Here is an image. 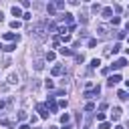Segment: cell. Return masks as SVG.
Masks as SVG:
<instances>
[{"label":"cell","instance_id":"6da1fadb","mask_svg":"<svg viewBox=\"0 0 129 129\" xmlns=\"http://www.w3.org/2000/svg\"><path fill=\"white\" fill-rule=\"evenodd\" d=\"M30 32H32V34H34L36 38H40V40H42V38L46 36V32H48V30H46L44 26H40V24H38V26H34V28L30 30Z\"/></svg>","mask_w":129,"mask_h":129},{"label":"cell","instance_id":"7a4b0ae2","mask_svg":"<svg viewBox=\"0 0 129 129\" xmlns=\"http://www.w3.org/2000/svg\"><path fill=\"white\" fill-rule=\"evenodd\" d=\"M6 83H8V85H18V73H8Z\"/></svg>","mask_w":129,"mask_h":129},{"label":"cell","instance_id":"3957f363","mask_svg":"<svg viewBox=\"0 0 129 129\" xmlns=\"http://www.w3.org/2000/svg\"><path fill=\"white\" fill-rule=\"evenodd\" d=\"M99 93H101V87L97 85V87H95L93 91H85V99H93V97H97Z\"/></svg>","mask_w":129,"mask_h":129},{"label":"cell","instance_id":"277c9868","mask_svg":"<svg viewBox=\"0 0 129 129\" xmlns=\"http://www.w3.org/2000/svg\"><path fill=\"white\" fill-rule=\"evenodd\" d=\"M101 16H103V18H107V20H109V18H113V8H111V6L103 8V10H101Z\"/></svg>","mask_w":129,"mask_h":129},{"label":"cell","instance_id":"5b68a950","mask_svg":"<svg viewBox=\"0 0 129 129\" xmlns=\"http://www.w3.org/2000/svg\"><path fill=\"white\" fill-rule=\"evenodd\" d=\"M125 64H127V60H125V58H119V60H115V62L111 64V69H115V71H117V69H123Z\"/></svg>","mask_w":129,"mask_h":129},{"label":"cell","instance_id":"8992f818","mask_svg":"<svg viewBox=\"0 0 129 129\" xmlns=\"http://www.w3.org/2000/svg\"><path fill=\"white\" fill-rule=\"evenodd\" d=\"M36 109H38V113H40V117H42V119H46V117L50 115V113H48V109H46V105H38Z\"/></svg>","mask_w":129,"mask_h":129},{"label":"cell","instance_id":"52a82bcc","mask_svg":"<svg viewBox=\"0 0 129 129\" xmlns=\"http://www.w3.org/2000/svg\"><path fill=\"white\" fill-rule=\"evenodd\" d=\"M60 20H62V22H67V24H69V26H73V14H71V12H64V14H62V18H60Z\"/></svg>","mask_w":129,"mask_h":129},{"label":"cell","instance_id":"ba28073f","mask_svg":"<svg viewBox=\"0 0 129 129\" xmlns=\"http://www.w3.org/2000/svg\"><path fill=\"white\" fill-rule=\"evenodd\" d=\"M58 52H60L62 56H71V54H73V48H69V46H58Z\"/></svg>","mask_w":129,"mask_h":129},{"label":"cell","instance_id":"9c48e42d","mask_svg":"<svg viewBox=\"0 0 129 129\" xmlns=\"http://www.w3.org/2000/svg\"><path fill=\"white\" fill-rule=\"evenodd\" d=\"M119 117H121V109H119V107H113V111H111V119H113V121H119Z\"/></svg>","mask_w":129,"mask_h":129},{"label":"cell","instance_id":"30bf717a","mask_svg":"<svg viewBox=\"0 0 129 129\" xmlns=\"http://www.w3.org/2000/svg\"><path fill=\"white\" fill-rule=\"evenodd\" d=\"M50 73H52V75H54V77H58V75H62V73H64V69H62V67H60V64H54V67H52V71H50Z\"/></svg>","mask_w":129,"mask_h":129},{"label":"cell","instance_id":"8fae6325","mask_svg":"<svg viewBox=\"0 0 129 129\" xmlns=\"http://www.w3.org/2000/svg\"><path fill=\"white\" fill-rule=\"evenodd\" d=\"M119 81H121V77H119V75H113V77H109V81H107V85H109V87H113V85H117Z\"/></svg>","mask_w":129,"mask_h":129},{"label":"cell","instance_id":"7c38bea8","mask_svg":"<svg viewBox=\"0 0 129 129\" xmlns=\"http://www.w3.org/2000/svg\"><path fill=\"white\" fill-rule=\"evenodd\" d=\"M48 107H50V113H56V109H58V105L54 103V97H48Z\"/></svg>","mask_w":129,"mask_h":129},{"label":"cell","instance_id":"4fadbf2b","mask_svg":"<svg viewBox=\"0 0 129 129\" xmlns=\"http://www.w3.org/2000/svg\"><path fill=\"white\" fill-rule=\"evenodd\" d=\"M2 38H4V40H18V34H14V32H4Z\"/></svg>","mask_w":129,"mask_h":129},{"label":"cell","instance_id":"5bb4252c","mask_svg":"<svg viewBox=\"0 0 129 129\" xmlns=\"http://www.w3.org/2000/svg\"><path fill=\"white\" fill-rule=\"evenodd\" d=\"M42 69H44V60L36 58V60H34V71H42Z\"/></svg>","mask_w":129,"mask_h":129},{"label":"cell","instance_id":"9a60e30c","mask_svg":"<svg viewBox=\"0 0 129 129\" xmlns=\"http://www.w3.org/2000/svg\"><path fill=\"white\" fill-rule=\"evenodd\" d=\"M97 32H99L101 36H105V34H107V26H105V24H99V26H97Z\"/></svg>","mask_w":129,"mask_h":129},{"label":"cell","instance_id":"2e32d148","mask_svg":"<svg viewBox=\"0 0 129 129\" xmlns=\"http://www.w3.org/2000/svg\"><path fill=\"white\" fill-rule=\"evenodd\" d=\"M117 97H119L121 101H127V99H129V93H127V91H119V93H117Z\"/></svg>","mask_w":129,"mask_h":129},{"label":"cell","instance_id":"e0dca14e","mask_svg":"<svg viewBox=\"0 0 129 129\" xmlns=\"http://www.w3.org/2000/svg\"><path fill=\"white\" fill-rule=\"evenodd\" d=\"M12 14H14V16H22V10H20V6H16V4H14V6H12Z\"/></svg>","mask_w":129,"mask_h":129},{"label":"cell","instance_id":"ac0fdd59","mask_svg":"<svg viewBox=\"0 0 129 129\" xmlns=\"http://www.w3.org/2000/svg\"><path fill=\"white\" fill-rule=\"evenodd\" d=\"M69 121H71V115H69V113H62V115H60V123L64 125V123H69Z\"/></svg>","mask_w":129,"mask_h":129},{"label":"cell","instance_id":"d6986e66","mask_svg":"<svg viewBox=\"0 0 129 129\" xmlns=\"http://www.w3.org/2000/svg\"><path fill=\"white\" fill-rule=\"evenodd\" d=\"M44 58H46V60H54V58H56V52H52V50H48Z\"/></svg>","mask_w":129,"mask_h":129},{"label":"cell","instance_id":"ffe728a7","mask_svg":"<svg viewBox=\"0 0 129 129\" xmlns=\"http://www.w3.org/2000/svg\"><path fill=\"white\" fill-rule=\"evenodd\" d=\"M20 26H22L20 20H12V22H10V28H20Z\"/></svg>","mask_w":129,"mask_h":129},{"label":"cell","instance_id":"44dd1931","mask_svg":"<svg viewBox=\"0 0 129 129\" xmlns=\"http://www.w3.org/2000/svg\"><path fill=\"white\" fill-rule=\"evenodd\" d=\"M16 119H18V121H24V119H26V111H18Z\"/></svg>","mask_w":129,"mask_h":129},{"label":"cell","instance_id":"7402d4cb","mask_svg":"<svg viewBox=\"0 0 129 129\" xmlns=\"http://www.w3.org/2000/svg\"><path fill=\"white\" fill-rule=\"evenodd\" d=\"M54 10H56L54 4H46V12H48V14H54Z\"/></svg>","mask_w":129,"mask_h":129},{"label":"cell","instance_id":"603a6c76","mask_svg":"<svg viewBox=\"0 0 129 129\" xmlns=\"http://www.w3.org/2000/svg\"><path fill=\"white\" fill-rule=\"evenodd\" d=\"M99 64H101V60H99V58H93V60H91V69H97Z\"/></svg>","mask_w":129,"mask_h":129},{"label":"cell","instance_id":"cb8c5ba5","mask_svg":"<svg viewBox=\"0 0 129 129\" xmlns=\"http://www.w3.org/2000/svg\"><path fill=\"white\" fill-rule=\"evenodd\" d=\"M44 87H46V89H52V87H54V81H52V79H46Z\"/></svg>","mask_w":129,"mask_h":129},{"label":"cell","instance_id":"d4e9b609","mask_svg":"<svg viewBox=\"0 0 129 129\" xmlns=\"http://www.w3.org/2000/svg\"><path fill=\"white\" fill-rule=\"evenodd\" d=\"M91 10H93V12H99V10H101V4H97V2L91 4Z\"/></svg>","mask_w":129,"mask_h":129},{"label":"cell","instance_id":"484cf974","mask_svg":"<svg viewBox=\"0 0 129 129\" xmlns=\"http://www.w3.org/2000/svg\"><path fill=\"white\" fill-rule=\"evenodd\" d=\"M2 48H4L6 52H10V50H14V48H16V44H6V46H2Z\"/></svg>","mask_w":129,"mask_h":129},{"label":"cell","instance_id":"4316f807","mask_svg":"<svg viewBox=\"0 0 129 129\" xmlns=\"http://www.w3.org/2000/svg\"><path fill=\"white\" fill-rule=\"evenodd\" d=\"M85 111H95V103H87L85 105Z\"/></svg>","mask_w":129,"mask_h":129},{"label":"cell","instance_id":"83f0119b","mask_svg":"<svg viewBox=\"0 0 129 129\" xmlns=\"http://www.w3.org/2000/svg\"><path fill=\"white\" fill-rule=\"evenodd\" d=\"M54 8H58V10H62V8H64V2H60V0H58V2H54Z\"/></svg>","mask_w":129,"mask_h":129},{"label":"cell","instance_id":"f1b7e54d","mask_svg":"<svg viewBox=\"0 0 129 129\" xmlns=\"http://www.w3.org/2000/svg\"><path fill=\"white\" fill-rule=\"evenodd\" d=\"M95 117H97V121H101V123H103V121H105V113H97V115H95Z\"/></svg>","mask_w":129,"mask_h":129},{"label":"cell","instance_id":"f546056e","mask_svg":"<svg viewBox=\"0 0 129 129\" xmlns=\"http://www.w3.org/2000/svg\"><path fill=\"white\" fill-rule=\"evenodd\" d=\"M99 129H111V123H105V121H103V123L99 125Z\"/></svg>","mask_w":129,"mask_h":129},{"label":"cell","instance_id":"4dcf8cb0","mask_svg":"<svg viewBox=\"0 0 129 129\" xmlns=\"http://www.w3.org/2000/svg\"><path fill=\"white\" fill-rule=\"evenodd\" d=\"M111 20H113V26H117V24H119V22H121V18H119V16H113V18H111Z\"/></svg>","mask_w":129,"mask_h":129},{"label":"cell","instance_id":"1f68e13d","mask_svg":"<svg viewBox=\"0 0 129 129\" xmlns=\"http://www.w3.org/2000/svg\"><path fill=\"white\" fill-rule=\"evenodd\" d=\"M119 50H121V44H119V42H117V44H115V46H113V54H117V52H119Z\"/></svg>","mask_w":129,"mask_h":129},{"label":"cell","instance_id":"d6a6232c","mask_svg":"<svg viewBox=\"0 0 129 129\" xmlns=\"http://www.w3.org/2000/svg\"><path fill=\"white\" fill-rule=\"evenodd\" d=\"M22 18H24V20H30V18H32V14H30V12H24V14H22Z\"/></svg>","mask_w":129,"mask_h":129},{"label":"cell","instance_id":"836d02e7","mask_svg":"<svg viewBox=\"0 0 129 129\" xmlns=\"http://www.w3.org/2000/svg\"><path fill=\"white\" fill-rule=\"evenodd\" d=\"M117 38H119V40L125 38V32H123V30H117Z\"/></svg>","mask_w":129,"mask_h":129},{"label":"cell","instance_id":"e575fe53","mask_svg":"<svg viewBox=\"0 0 129 129\" xmlns=\"http://www.w3.org/2000/svg\"><path fill=\"white\" fill-rule=\"evenodd\" d=\"M60 40H62V42H69V40H71V36H69V34H62V36H60Z\"/></svg>","mask_w":129,"mask_h":129},{"label":"cell","instance_id":"d590c367","mask_svg":"<svg viewBox=\"0 0 129 129\" xmlns=\"http://www.w3.org/2000/svg\"><path fill=\"white\" fill-rule=\"evenodd\" d=\"M58 107H67V99H60L58 101Z\"/></svg>","mask_w":129,"mask_h":129},{"label":"cell","instance_id":"8d00e7d4","mask_svg":"<svg viewBox=\"0 0 129 129\" xmlns=\"http://www.w3.org/2000/svg\"><path fill=\"white\" fill-rule=\"evenodd\" d=\"M18 129H30V127H28V125H26V123H22V125H20V127H18Z\"/></svg>","mask_w":129,"mask_h":129},{"label":"cell","instance_id":"74e56055","mask_svg":"<svg viewBox=\"0 0 129 129\" xmlns=\"http://www.w3.org/2000/svg\"><path fill=\"white\" fill-rule=\"evenodd\" d=\"M2 20H4V12L0 10V22H2Z\"/></svg>","mask_w":129,"mask_h":129},{"label":"cell","instance_id":"f35d334b","mask_svg":"<svg viewBox=\"0 0 129 129\" xmlns=\"http://www.w3.org/2000/svg\"><path fill=\"white\" fill-rule=\"evenodd\" d=\"M62 129H73V125H64V127H62Z\"/></svg>","mask_w":129,"mask_h":129},{"label":"cell","instance_id":"ab89813d","mask_svg":"<svg viewBox=\"0 0 129 129\" xmlns=\"http://www.w3.org/2000/svg\"><path fill=\"white\" fill-rule=\"evenodd\" d=\"M125 30H127V32H129V22H127V24H125Z\"/></svg>","mask_w":129,"mask_h":129},{"label":"cell","instance_id":"60d3db41","mask_svg":"<svg viewBox=\"0 0 129 129\" xmlns=\"http://www.w3.org/2000/svg\"><path fill=\"white\" fill-rule=\"evenodd\" d=\"M115 129H125V127H123V125H117V127H115Z\"/></svg>","mask_w":129,"mask_h":129},{"label":"cell","instance_id":"b9f144b4","mask_svg":"<svg viewBox=\"0 0 129 129\" xmlns=\"http://www.w3.org/2000/svg\"><path fill=\"white\" fill-rule=\"evenodd\" d=\"M127 42H129V38H127Z\"/></svg>","mask_w":129,"mask_h":129},{"label":"cell","instance_id":"7bdbcfd3","mask_svg":"<svg viewBox=\"0 0 129 129\" xmlns=\"http://www.w3.org/2000/svg\"><path fill=\"white\" fill-rule=\"evenodd\" d=\"M85 129H89V127H85Z\"/></svg>","mask_w":129,"mask_h":129},{"label":"cell","instance_id":"ee69618b","mask_svg":"<svg viewBox=\"0 0 129 129\" xmlns=\"http://www.w3.org/2000/svg\"><path fill=\"white\" fill-rule=\"evenodd\" d=\"M0 48H2V44H0Z\"/></svg>","mask_w":129,"mask_h":129}]
</instances>
